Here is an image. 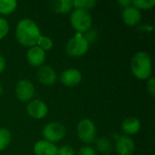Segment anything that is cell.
<instances>
[{
  "instance_id": "cell-9",
  "label": "cell",
  "mask_w": 155,
  "mask_h": 155,
  "mask_svg": "<svg viewBox=\"0 0 155 155\" xmlns=\"http://www.w3.org/2000/svg\"><path fill=\"white\" fill-rule=\"evenodd\" d=\"M36 78L39 83L44 85H52L56 82V73L53 67L49 65H42L38 67Z\"/></svg>"
},
{
  "instance_id": "cell-1",
  "label": "cell",
  "mask_w": 155,
  "mask_h": 155,
  "mask_svg": "<svg viewBox=\"0 0 155 155\" xmlns=\"http://www.w3.org/2000/svg\"><path fill=\"white\" fill-rule=\"evenodd\" d=\"M41 35L39 26L32 19L23 18L16 25L15 37L23 46L30 48L36 45Z\"/></svg>"
},
{
  "instance_id": "cell-13",
  "label": "cell",
  "mask_w": 155,
  "mask_h": 155,
  "mask_svg": "<svg viewBox=\"0 0 155 155\" xmlns=\"http://www.w3.org/2000/svg\"><path fill=\"white\" fill-rule=\"evenodd\" d=\"M122 17H123V21L125 25H127L129 26H134L141 22L142 13L140 10L135 8L134 5H131L123 10Z\"/></svg>"
},
{
  "instance_id": "cell-21",
  "label": "cell",
  "mask_w": 155,
  "mask_h": 155,
  "mask_svg": "<svg viewBox=\"0 0 155 155\" xmlns=\"http://www.w3.org/2000/svg\"><path fill=\"white\" fill-rule=\"evenodd\" d=\"M36 45L38 47H40L42 50H44L45 52L46 51H49L53 48L54 46V42L53 40L48 37V36H45V35H41L40 38L38 39L37 41V44Z\"/></svg>"
},
{
  "instance_id": "cell-20",
  "label": "cell",
  "mask_w": 155,
  "mask_h": 155,
  "mask_svg": "<svg viewBox=\"0 0 155 155\" xmlns=\"http://www.w3.org/2000/svg\"><path fill=\"white\" fill-rule=\"evenodd\" d=\"M95 0H73V6L75 9H81L84 11H88L93 9L96 5Z\"/></svg>"
},
{
  "instance_id": "cell-17",
  "label": "cell",
  "mask_w": 155,
  "mask_h": 155,
  "mask_svg": "<svg viewBox=\"0 0 155 155\" xmlns=\"http://www.w3.org/2000/svg\"><path fill=\"white\" fill-rule=\"evenodd\" d=\"M95 147L98 152L103 154H110L113 151L112 143L106 137H99L94 140Z\"/></svg>"
},
{
  "instance_id": "cell-19",
  "label": "cell",
  "mask_w": 155,
  "mask_h": 155,
  "mask_svg": "<svg viewBox=\"0 0 155 155\" xmlns=\"http://www.w3.org/2000/svg\"><path fill=\"white\" fill-rule=\"evenodd\" d=\"M12 140V134L9 130L0 128V151H4L8 147Z\"/></svg>"
},
{
  "instance_id": "cell-25",
  "label": "cell",
  "mask_w": 155,
  "mask_h": 155,
  "mask_svg": "<svg viewBox=\"0 0 155 155\" xmlns=\"http://www.w3.org/2000/svg\"><path fill=\"white\" fill-rule=\"evenodd\" d=\"M147 92L148 94L154 97L155 95V78L154 77H150L148 79L147 83Z\"/></svg>"
},
{
  "instance_id": "cell-23",
  "label": "cell",
  "mask_w": 155,
  "mask_h": 155,
  "mask_svg": "<svg viewBox=\"0 0 155 155\" xmlns=\"http://www.w3.org/2000/svg\"><path fill=\"white\" fill-rule=\"evenodd\" d=\"M9 31V24L6 19L0 16V40L5 38Z\"/></svg>"
},
{
  "instance_id": "cell-6",
  "label": "cell",
  "mask_w": 155,
  "mask_h": 155,
  "mask_svg": "<svg viewBox=\"0 0 155 155\" xmlns=\"http://www.w3.org/2000/svg\"><path fill=\"white\" fill-rule=\"evenodd\" d=\"M79 140L84 143H91L96 139V127L90 119H83L79 122L76 128Z\"/></svg>"
},
{
  "instance_id": "cell-15",
  "label": "cell",
  "mask_w": 155,
  "mask_h": 155,
  "mask_svg": "<svg viewBox=\"0 0 155 155\" xmlns=\"http://www.w3.org/2000/svg\"><path fill=\"white\" fill-rule=\"evenodd\" d=\"M141 126V121L136 117H127L122 123V130L127 136L136 134Z\"/></svg>"
},
{
  "instance_id": "cell-22",
  "label": "cell",
  "mask_w": 155,
  "mask_h": 155,
  "mask_svg": "<svg viewBox=\"0 0 155 155\" xmlns=\"http://www.w3.org/2000/svg\"><path fill=\"white\" fill-rule=\"evenodd\" d=\"M155 5V0H134L133 5L138 10H149Z\"/></svg>"
},
{
  "instance_id": "cell-11",
  "label": "cell",
  "mask_w": 155,
  "mask_h": 155,
  "mask_svg": "<svg viewBox=\"0 0 155 155\" xmlns=\"http://www.w3.org/2000/svg\"><path fill=\"white\" fill-rule=\"evenodd\" d=\"M115 150L118 155H132L135 150V143L130 136L122 135L116 141Z\"/></svg>"
},
{
  "instance_id": "cell-28",
  "label": "cell",
  "mask_w": 155,
  "mask_h": 155,
  "mask_svg": "<svg viewBox=\"0 0 155 155\" xmlns=\"http://www.w3.org/2000/svg\"><path fill=\"white\" fill-rule=\"evenodd\" d=\"M5 60L3 55L0 54V74H2L5 69Z\"/></svg>"
},
{
  "instance_id": "cell-7",
  "label": "cell",
  "mask_w": 155,
  "mask_h": 155,
  "mask_svg": "<svg viewBox=\"0 0 155 155\" xmlns=\"http://www.w3.org/2000/svg\"><path fill=\"white\" fill-rule=\"evenodd\" d=\"M35 89L32 82L27 79L20 80L15 86V95L21 102H30L35 96Z\"/></svg>"
},
{
  "instance_id": "cell-18",
  "label": "cell",
  "mask_w": 155,
  "mask_h": 155,
  "mask_svg": "<svg viewBox=\"0 0 155 155\" xmlns=\"http://www.w3.org/2000/svg\"><path fill=\"white\" fill-rule=\"evenodd\" d=\"M16 6L15 0H0V15H8L15 10Z\"/></svg>"
},
{
  "instance_id": "cell-10",
  "label": "cell",
  "mask_w": 155,
  "mask_h": 155,
  "mask_svg": "<svg viewBox=\"0 0 155 155\" xmlns=\"http://www.w3.org/2000/svg\"><path fill=\"white\" fill-rule=\"evenodd\" d=\"M26 58L30 65L33 67H40L44 65L46 54L44 50H42L37 45H35L28 49L26 53Z\"/></svg>"
},
{
  "instance_id": "cell-4",
  "label": "cell",
  "mask_w": 155,
  "mask_h": 155,
  "mask_svg": "<svg viewBox=\"0 0 155 155\" xmlns=\"http://www.w3.org/2000/svg\"><path fill=\"white\" fill-rule=\"evenodd\" d=\"M72 27L79 34L88 32L93 25V19L88 11L74 9L70 16Z\"/></svg>"
},
{
  "instance_id": "cell-26",
  "label": "cell",
  "mask_w": 155,
  "mask_h": 155,
  "mask_svg": "<svg viewBox=\"0 0 155 155\" xmlns=\"http://www.w3.org/2000/svg\"><path fill=\"white\" fill-rule=\"evenodd\" d=\"M77 155H96V152L91 146H84L80 148Z\"/></svg>"
},
{
  "instance_id": "cell-27",
  "label": "cell",
  "mask_w": 155,
  "mask_h": 155,
  "mask_svg": "<svg viewBox=\"0 0 155 155\" xmlns=\"http://www.w3.org/2000/svg\"><path fill=\"white\" fill-rule=\"evenodd\" d=\"M117 3H118V5H121L124 9V8H127V7H129V6H131V5H133V1H131V0H119Z\"/></svg>"
},
{
  "instance_id": "cell-3",
  "label": "cell",
  "mask_w": 155,
  "mask_h": 155,
  "mask_svg": "<svg viewBox=\"0 0 155 155\" xmlns=\"http://www.w3.org/2000/svg\"><path fill=\"white\" fill-rule=\"evenodd\" d=\"M90 43L87 38L83 35L76 33L66 44V54L73 57H81L84 55L89 49Z\"/></svg>"
},
{
  "instance_id": "cell-2",
  "label": "cell",
  "mask_w": 155,
  "mask_h": 155,
  "mask_svg": "<svg viewBox=\"0 0 155 155\" xmlns=\"http://www.w3.org/2000/svg\"><path fill=\"white\" fill-rule=\"evenodd\" d=\"M131 70L133 74L139 80H147L153 73L151 56L143 51L136 53L131 60Z\"/></svg>"
},
{
  "instance_id": "cell-14",
  "label": "cell",
  "mask_w": 155,
  "mask_h": 155,
  "mask_svg": "<svg viewBox=\"0 0 155 155\" xmlns=\"http://www.w3.org/2000/svg\"><path fill=\"white\" fill-rule=\"evenodd\" d=\"M58 148L52 143L45 140H40L34 145V153L35 155H57Z\"/></svg>"
},
{
  "instance_id": "cell-12",
  "label": "cell",
  "mask_w": 155,
  "mask_h": 155,
  "mask_svg": "<svg viewBox=\"0 0 155 155\" xmlns=\"http://www.w3.org/2000/svg\"><path fill=\"white\" fill-rule=\"evenodd\" d=\"M82 81V74L78 69L70 68L64 70L61 74V82L67 87H74Z\"/></svg>"
},
{
  "instance_id": "cell-16",
  "label": "cell",
  "mask_w": 155,
  "mask_h": 155,
  "mask_svg": "<svg viewBox=\"0 0 155 155\" xmlns=\"http://www.w3.org/2000/svg\"><path fill=\"white\" fill-rule=\"evenodd\" d=\"M73 7V0H54L51 3L52 10L57 14H67Z\"/></svg>"
},
{
  "instance_id": "cell-24",
  "label": "cell",
  "mask_w": 155,
  "mask_h": 155,
  "mask_svg": "<svg viewBox=\"0 0 155 155\" xmlns=\"http://www.w3.org/2000/svg\"><path fill=\"white\" fill-rule=\"evenodd\" d=\"M57 155H75L74 150L68 146V145H64L60 148H58Z\"/></svg>"
},
{
  "instance_id": "cell-8",
  "label": "cell",
  "mask_w": 155,
  "mask_h": 155,
  "mask_svg": "<svg viewBox=\"0 0 155 155\" xmlns=\"http://www.w3.org/2000/svg\"><path fill=\"white\" fill-rule=\"evenodd\" d=\"M26 113L31 118L39 120L47 115L48 107L42 100H32L26 106Z\"/></svg>"
},
{
  "instance_id": "cell-29",
  "label": "cell",
  "mask_w": 155,
  "mask_h": 155,
  "mask_svg": "<svg viewBox=\"0 0 155 155\" xmlns=\"http://www.w3.org/2000/svg\"><path fill=\"white\" fill-rule=\"evenodd\" d=\"M3 92H4V88H3V86H2V84H0V96L3 94Z\"/></svg>"
},
{
  "instance_id": "cell-5",
  "label": "cell",
  "mask_w": 155,
  "mask_h": 155,
  "mask_svg": "<svg viewBox=\"0 0 155 155\" xmlns=\"http://www.w3.org/2000/svg\"><path fill=\"white\" fill-rule=\"evenodd\" d=\"M66 134L65 127L64 124L58 122H51L45 125L42 131V134L45 141L55 143L60 141H62Z\"/></svg>"
}]
</instances>
